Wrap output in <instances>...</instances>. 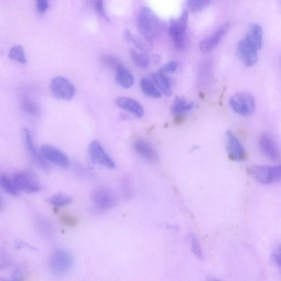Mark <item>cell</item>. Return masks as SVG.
<instances>
[{
    "mask_svg": "<svg viewBox=\"0 0 281 281\" xmlns=\"http://www.w3.org/2000/svg\"><path fill=\"white\" fill-rule=\"evenodd\" d=\"M135 151L144 159L152 163L159 161V155L151 143L145 139H138L134 143Z\"/></svg>",
    "mask_w": 281,
    "mask_h": 281,
    "instance_id": "obj_14",
    "label": "cell"
},
{
    "mask_svg": "<svg viewBox=\"0 0 281 281\" xmlns=\"http://www.w3.org/2000/svg\"><path fill=\"white\" fill-rule=\"evenodd\" d=\"M49 8V3L47 0H38L36 4V8L40 14H43Z\"/></svg>",
    "mask_w": 281,
    "mask_h": 281,
    "instance_id": "obj_34",
    "label": "cell"
},
{
    "mask_svg": "<svg viewBox=\"0 0 281 281\" xmlns=\"http://www.w3.org/2000/svg\"><path fill=\"white\" fill-rule=\"evenodd\" d=\"M13 181L18 191H23L25 193H37L41 190L40 185L36 177L28 171L17 173L13 177Z\"/></svg>",
    "mask_w": 281,
    "mask_h": 281,
    "instance_id": "obj_8",
    "label": "cell"
},
{
    "mask_svg": "<svg viewBox=\"0 0 281 281\" xmlns=\"http://www.w3.org/2000/svg\"><path fill=\"white\" fill-rule=\"evenodd\" d=\"M210 3L207 0H190L188 2V6L192 12L196 13L206 8Z\"/></svg>",
    "mask_w": 281,
    "mask_h": 281,
    "instance_id": "obj_29",
    "label": "cell"
},
{
    "mask_svg": "<svg viewBox=\"0 0 281 281\" xmlns=\"http://www.w3.org/2000/svg\"><path fill=\"white\" fill-rule=\"evenodd\" d=\"M72 201V197L63 193L56 194L48 198V202L56 207L65 206L71 204Z\"/></svg>",
    "mask_w": 281,
    "mask_h": 281,
    "instance_id": "obj_26",
    "label": "cell"
},
{
    "mask_svg": "<svg viewBox=\"0 0 281 281\" xmlns=\"http://www.w3.org/2000/svg\"><path fill=\"white\" fill-rule=\"evenodd\" d=\"M194 107V103L189 102L182 98L177 97L171 107V112L176 116H181L191 111Z\"/></svg>",
    "mask_w": 281,
    "mask_h": 281,
    "instance_id": "obj_21",
    "label": "cell"
},
{
    "mask_svg": "<svg viewBox=\"0 0 281 281\" xmlns=\"http://www.w3.org/2000/svg\"><path fill=\"white\" fill-rule=\"evenodd\" d=\"M115 80L121 87L124 88L132 87L134 83L133 74L122 65L116 70Z\"/></svg>",
    "mask_w": 281,
    "mask_h": 281,
    "instance_id": "obj_19",
    "label": "cell"
},
{
    "mask_svg": "<svg viewBox=\"0 0 281 281\" xmlns=\"http://www.w3.org/2000/svg\"><path fill=\"white\" fill-rule=\"evenodd\" d=\"M101 59L102 63L105 65L115 70L122 66L119 60L114 56L111 55V54H102Z\"/></svg>",
    "mask_w": 281,
    "mask_h": 281,
    "instance_id": "obj_30",
    "label": "cell"
},
{
    "mask_svg": "<svg viewBox=\"0 0 281 281\" xmlns=\"http://www.w3.org/2000/svg\"><path fill=\"white\" fill-rule=\"evenodd\" d=\"M227 140V149L230 157L232 160L243 161L245 157V150L241 142L230 130L226 134Z\"/></svg>",
    "mask_w": 281,
    "mask_h": 281,
    "instance_id": "obj_15",
    "label": "cell"
},
{
    "mask_svg": "<svg viewBox=\"0 0 281 281\" xmlns=\"http://www.w3.org/2000/svg\"><path fill=\"white\" fill-rule=\"evenodd\" d=\"M251 175L257 182L270 184L281 181V165L277 166H254L249 169Z\"/></svg>",
    "mask_w": 281,
    "mask_h": 281,
    "instance_id": "obj_5",
    "label": "cell"
},
{
    "mask_svg": "<svg viewBox=\"0 0 281 281\" xmlns=\"http://www.w3.org/2000/svg\"><path fill=\"white\" fill-rule=\"evenodd\" d=\"M15 247L17 249H22L25 247L29 248L31 250L35 251L36 248L33 246H30L29 244L22 241H17L15 243Z\"/></svg>",
    "mask_w": 281,
    "mask_h": 281,
    "instance_id": "obj_37",
    "label": "cell"
},
{
    "mask_svg": "<svg viewBox=\"0 0 281 281\" xmlns=\"http://www.w3.org/2000/svg\"><path fill=\"white\" fill-rule=\"evenodd\" d=\"M230 28L229 23H225L219 27L211 35L203 39L200 43V47L202 51L209 52L220 43L222 39L228 33Z\"/></svg>",
    "mask_w": 281,
    "mask_h": 281,
    "instance_id": "obj_11",
    "label": "cell"
},
{
    "mask_svg": "<svg viewBox=\"0 0 281 281\" xmlns=\"http://www.w3.org/2000/svg\"><path fill=\"white\" fill-rule=\"evenodd\" d=\"M272 259L274 262L281 267V244L278 245L273 251Z\"/></svg>",
    "mask_w": 281,
    "mask_h": 281,
    "instance_id": "obj_36",
    "label": "cell"
},
{
    "mask_svg": "<svg viewBox=\"0 0 281 281\" xmlns=\"http://www.w3.org/2000/svg\"><path fill=\"white\" fill-rule=\"evenodd\" d=\"M50 264L51 270L54 275L63 276L71 269L74 259L69 251L58 248L53 252Z\"/></svg>",
    "mask_w": 281,
    "mask_h": 281,
    "instance_id": "obj_4",
    "label": "cell"
},
{
    "mask_svg": "<svg viewBox=\"0 0 281 281\" xmlns=\"http://www.w3.org/2000/svg\"><path fill=\"white\" fill-rule=\"evenodd\" d=\"M140 86L142 91L148 97L153 98H160L161 97V92L150 79L147 78H143L141 80Z\"/></svg>",
    "mask_w": 281,
    "mask_h": 281,
    "instance_id": "obj_24",
    "label": "cell"
},
{
    "mask_svg": "<svg viewBox=\"0 0 281 281\" xmlns=\"http://www.w3.org/2000/svg\"><path fill=\"white\" fill-rule=\"evenodd\" d=\"M191 248L194 255L198 259L201 260L203 259V253L201 245L196 237H193L191 239Z\"/></svg>",
    "mask_w": 281,
    "mask_h": 281,
    "instance_id": "obj_31",
    "label": "cell"
},
{
    "mask_svg": "<svg viewBox=\"0 0 281 281\" xmlns=\"http://www.w3.org/2000/svg\"><path fill=\"white\" fill-rule=\"evenodd\" d=\"M116 104L121 109L132 113L136 117L141 118L145 113L144 108L136 100L128 97H120L116 100Z\"/></svg>",
    "mask_w": 281,
    "mask_h": 281,
    "instance_id": "obj_17",
    "label": "cell"
},
{
    "mask_svg": "<svg viewBox=\"0 0 281 281\" xmlns=\"http://www.w3.org/2000/svg\"><path fill=\"white\" fill-rule=\"evenodd\" d=\"M88 153L92 163L108 169L115 168V163L99 142L93 141L90 144Z\"/></svg>",
    "mask_w": 281,
    "mask_h": 281,
    "instance_id": "obj_9",
    "label": "cell"
},
{
    "mask_svg": "<svg viewBox=\"0 0 281 281\" xmlns=\"http://www.w3.org/2000/svg\"><path fill=\"white\" fill-rule=\"evenodd\" d=\"M229 104L233 111L240 115L248 116L256 110V100L248 92L235 93L230 98Z\"/></svg>",
    "mask_w": 281,
    "mask_h": 281,
    "instance_id": "obj_2",
    "label": "cell"
},
{
    "mask_svg": "<svg viewBox=\"0 0 281 281\" xmlns=\"http://www.w3.org/2000/svg\"><path fill=\"white\" fill-rule=\"evenodd\" d=\"M0 186L6 193L12 196H17L19 195V191L15 186L13 180L6 174H2L0 176Z\"/></svg>",
    "mask_w": 281,
    "mask_h": 281,
    "instance_id": "obj_25",
    "label": "cell"
},
{
    "mask_svg": "<svg viewBox=\"0 0 281 281\" xmlns=\"http://www.w3.org/2000/svg\"><path fill=\"white\" fill-rule=\"evenodd\" d=\"M40 152L44 159L56 165L66 168L70 164V160L67 155L55 147L44 145L41 147Z\"/></svg>",
    "mask_w": 281,
    "mask_h": 281,
    "instance_id": "obj_12",
    "label": "cell"
},
{
    "mask_svg": "<svg viewBox=\"0 0 281 281\" xmlns=\"http://www.w3.org/2000/svg\"><path fill=\"white\" fill-rule=\"evenodd\" d=\"M24 139L26 149L33 161L37 164L40 168L46 170L48 169L47 164L42 155H40L34 146L32 136L29 130L27 129L24 130Z\"/></svg>",
    "mask_w": 281,
    "mask_h": 281,
    "instance_id": "obj_16",
    "label": "cell"
},
{
    "mask_svg": "<svg viewBox=\"0 0 281 281\" xmlns=\"http://www.w3.org/2000/svg\"><path fill=\"white\" fill-rule=\"evenodd\" d=\"M189 14L187 11L182 12L179 19L173 20L169 28V36L176 49L182 50L186 44Z\"/></svg>",
    "mask_w": 281,
    "mask_h": 281,
    "instance_id": "obj_3",
    "label": "cell"
},
{
    "mask_svg": "<svg viewBox=\"0 0 281 281\" xmlns=\"http://www.w3.org/2000/svg\"><path fill=\"white\" fill-rule=\"evenodd\" d=\"M138 27L144 39L149 41L159 38L163 30V24L153 11L143 7L139 12Z\"/></svg>",
    "mask_w": 281,
    "mask_h": 281,
    "instance_id": "obj_1",
    "label": "cell"
},
{
    "mask_svg": "<svg viewBox=\"0 0 281 281\" xmlns=\"http://www.w3.org/2000/svg\"><path fill=\"white\" fill-rule=\"evenodd\" d=\"M209 281H222L221 280L216 279H211Z\"/></svg>",
    "mask_w": 281,
    "mask_h": 281,
    "instance_id": "obj_38",
    "label": "cell"
},
{
    "mask_svg": "<svg viewBox=\"0 0 281 281\" xmlns=\"http://www.w3.org/2000/svg\"><path fill=\"white\" fill-rule=\"evenodd\" d=\"M152 78L154 83L157 87L159 89V90H161L162 93L168 96V97H170L172 93V91H171L169 80L165 74L159 71V72L153 73L152 74Z\"/></svg>",
    "mask_w": 281,
    "mask_h": 281,
    "instance_id": "obj_20",
    "label": "cell"
},
{
    "mask_svg": "<svg viewBox=\"0 0 281 281\" xmlns=\"http://www.w3.org/2000/svg\"><path fill=\"white\" fill-rule=\"evenodd\" d=\"M24 275L23 270L17 267L14 271H13L11 275V278L10 279L2 278L1 281H23Z\"/></svg>",
    "mask_w": 281,
    "mask_h": 281,
    "instance_id": "obj_33",
    "label": "cell"
},
{
    "mask_svg": "<svg viewBox=\"0 0 281 281\" xmlns=\"http://www.w3.org/2000/svg\"><path fill=\"white\" fill-rule=\"evenodd\" d=\"M50 89L54 97L64 101L71 100L75 93L74 85L69 80L61 77L52 79Z\"/></svg>",
    "mask_w": 281,
    "mask_h": 281,
    "instance_id": "obj_7",
    "label": "cell"
},
{
    "mask_svg": "<svg viewBox=\"0 0 281 281\" xmlns=\"http://www.w3.org/2000/svg\"><path fill=\"white\" fill-rule=\"evenodd\" d=\"M9 57L20 64H25L27 63L23 47L20 45L13 46L10 50Z\"/></svg>",
    "mask_w": 281,
    "mask_h": 281,
    "instance_id": "obj_28",
    "label": "cell"
},
{
    "mask_svg": "<svg viewBox=\"0 0 281 281\" xmlns=\"http://www.w3.org/2000/svg\"><path fill=\"white\" fill-rule=\"evenodd\" d=\"M263 37L262 27L258 24H253L250 25L246 31L244 39L252 46L259 50L262 47Z\"/></svg>",
    "mask_w": 281,
    "mask_h": 281,
    "instance_id": "obj_18",
    "label": "cell"
},
{
    "mask_svg": "<svg viewBox=\"0 0 281 281\" xmlns=\"http://www.w3.org/2000/svg\"><path fill=\"white\" fill-rule=\"evenodd\" d=\"M124 36L129 42H132L137 48L141 51H148L151 50L152 46L149 41L134 35L128 29L124 32Z\"/></svg>",
    "mask_w": 281,
    "mask_h": 281,
    "instance_id": "obj_22",
    "label": "cell"
},
{
    "mask_svg": "<svg viewBox=\"0 0 281 281\" xmlns=\"http://www.w3.org/2000/svg\"><path fill=\"white\" fill-rule=\"evenodd\" d=\"M260 151L271 161L277 162L280 159V153L276 143L272 136L268 133H264L259 140Z\"/></svg>",
    "mask_w": 281,
    "mask_h": 281,
    "instance_id": "obj_10",
    "label": "cell"
},
{
    "mask_svg": "<svg viewBox=\"0 0 281 281\" xmlns=\"http://www.w3.org/2000/svg\"><path fill=\"white\" fill-rule=\"evenodd\" d=\"M177 68V64L175 61H170L165 66H164L160 72L165 74L166 73H173Z\"/></svg>",
    "mask_w": 281,
    "mask_h": 281,
    "instance_id": "obj_35",
    "label": "cell"
},
{
    "mask_svg": "<svg viewBox=\"0 0 281 281\" xmlns=\"http://www.w3.org/2000/svg\"><path fill=\"white\" fill-rule=\"evenodd\" d=\"M238 57L246 66L255 65L258 60V50H256L244 39L240 40L237 46Z\"/></svg>",
    "mask_w": 281,
    "mask_h": 281,
    "instance_id": "obj_13",
    "label": "cell"
},
{
    "mask_svg": "<svg viewBox=\"0 0 281 281\" xmlns=\"http://www.w3.org/2000/svg\"><path fill=\"white\" fill-rule=\"evenodd\" d=\"M95 10H97L98 14L102 18L105 19L107 21L110 22L111 20L109 19L106 13L105 12V7L104 3L102 1H98L95 3Z\"/></svg>",
    "mask_w": 281,
    "mask_h": 281,
    "instance_id": "obj_32",
    "label": "cell"
},
{
    "mask_svg": "<svg viewBox=\"0 0 281 281\" xmlns=\"http://www.w3.org/2000/svg\"><path fill=\"white\" fill-rule=\"evenodd\" d=\"M130 56L137 66L143 69H145L149 66L150 60L147 54L133 50L130 51Z\"/></svg>",
    "mask_w": 281,
    "mask_h": 281,
    "instance_id": "obj_27",
    "label": "cell"
},
{
    "mask_svg": "<svg viewBox=\"0 0 281 281\" xmlns=\"http://www.w3.org/2000/svg\"><path fill=\"white\" fill-rule=\"evenodd\" d=\"M23 111L30 116L36 117L40 114V108L37 103L28 96H23L20 100Z\"/></svg>",
    "mask_w": 281,
    "mask_h": 281,
    "instance_id": "obj_23",
    "label": "cell"
},
{
    "mask_svg": "<svg viewBox=\"0 0 281 281\" xmlns=\"http://www.w3.org/2000/svg\"><path fill=\"white\" fill-rule=\"evenodd\" d=\"M91 196L96 207L100 209H112L117 203V198L113 192L105 187L95 188L92 191Z\"/></svg>",
    "mask_w": 281,
    "mask_h": 281,
    "instance_id": "obj_6",
    "label": "cell"
}]
</instances>
